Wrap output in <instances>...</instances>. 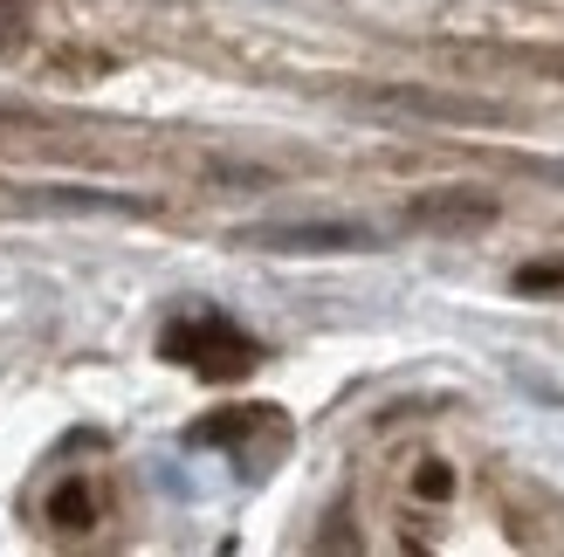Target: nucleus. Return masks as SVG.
I'll use <instances>...</instances> for the list:
<instances>
[{"instance_id": "nucleus-2", "label": "nucleus", "mask_w": 564, "mask_h": 557, "mask_svg": "<svg viewBox=\"0 0 564 557\" xmlns=\"http://www.w3.org/2000/svg\"><path fill=\"white\" fill-rule=\"evenodd\" d=\"M235 248H262V255H358L372 248L365 220H262V228H241Z\"/></svg>"}, {"instance_id": "nucleus-6", "label": "nucleus", "mask_w": 564, "mask_h": 557, "mask_svg": "<svg viewBox=\"0 0 564 557\" xmlns=\"http://www.w3.org/2000/svg\"><path fill=\"white\" fill-rule=\"evenodd\" d=\"M48 516L63 523V531H90V489H83V482H63V489L48 495Z\"/></svg>"}, {"instance_id": "nucleus-5", "label": "nucleus", "mask_w": 564, "mask_h": 557, "mask_svg": "<svg viewBox=\"0 0 564 557\" xmlns=\"http://www.w3.org/2000/svg\"><path fill=\"white\" fill-rule=\"evenodd\" d=\"M262 413H269V406H241V413H220V421H200V427H193L186 440H193V448H228V440H248V434L262 427Z\"/></svg>"}, {"instance_id": "nucleus-4", "label": "nucleus", "mask_w": 564, "mask_h": 557, "mask_svg": "<svg viewBox=\"0 0 564 557\" xmlns=\"http://www.w3.org/2000/svg\"><path fill=\"white\" fill-rule=\"evenodd\" d=\"M413 220L420 228H482V220H496V207L468 200V193H434V200H413Z\"/></svg>"}, {"instance_id": "nucleus-7", "label": "nucleus", "mask_w": 564, "mask_h": 557, "mask_svg": "<svg viewBox=\"0 0 564 557\" xmlns=\"http://www.w3.org/2000/svg\"><path fill=\"white\" fill-rule=\"evenodd\" d=\"M413 489L427 495V503H441V495H455V476H447L441 461H420V476H413Z\"/></svg>"}, {"instance_id": "nucleus-1", "label": "nucleus", "mask_w": 564, "mask_h": 557, "mask_svg": "<svg viewBox=\"0 0 564 557\" xmlns=\"http://www.w3.org/2000/svg\"><path fill=\"white\" fill-rule=\"evenodd\" d=\"M159 351L173 358V365H193V372L214 379V385L248 379V372L262 365V345L248 338V330H235L228 317H214V310H193V317H180V324H165Z\"/></svg>"}, {"instance_id": "nucleus-8", "label": "nucleus", "mask_w": 564, "mask_h": 557, "mask_svg": "<svg viewBox=\"0 0 564 557\" xmlns=\"http://www.w3.org/2000/svg\"><path fill=\"white\" fill-rule=\"evenodd\" d=\"M564 283V262H530V269H517V290H557Z\"/></svg>"}, {"instance_id": "nucleus-9", "label": "nucleus", "mask_w": 564, "mask_h": 557, "mask_svg": "<svg viewBox=\"0 0 564 557\" xmlns=\"http://www.w3.org/2000/svg\"><path fill=\"white\" fill-rule=\"evenodd\" d=\"M21 8H28V0H0V28H14V21H21Z\"/></svg>"}, {"instance_id": "nucleus-3", "label": "nucleus", "mask_w": 564, "mask_h": 557, "mask_svg": "<svg viewBox=\"0 0 564 557\" xmlns=\"http://www.w3.org/2000/svg\"><path fill=\"white\" fill-rule=\"evenodd\" d=\"M35 214H152V200H131V193H97V186H35L28 193Z\"/></svg>"}]
</instances>
